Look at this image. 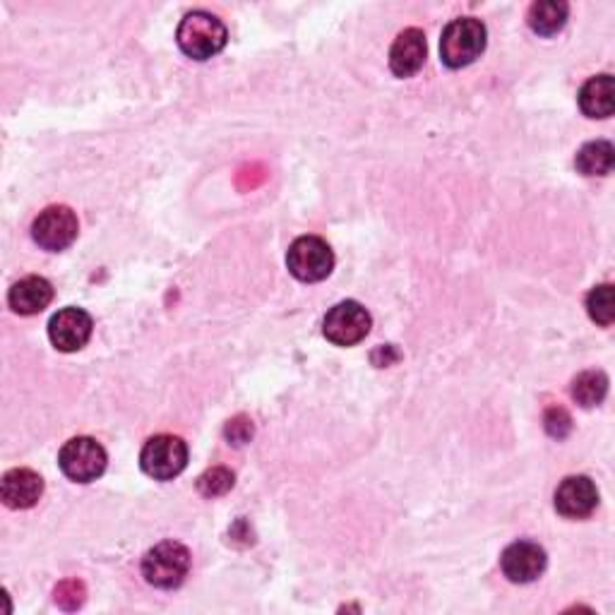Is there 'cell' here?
<instances>
[{
    "mask_svg": "<svg viewBox=\"0 0 615 615\" xmlns=\"http://www.w3.org/2000/svg\"><path fill=\"white\" fill-rule=\"evenodd\" d=\"M176 42L188 58L208 60L224 51L228 42V32L220 17L210 15L204 10H196L180 20Z\"/></svg>",
    "mask_w": 615,
    "mask_h": 615,
    "instance_id": "cell-1",
    "label": "cell"
},
{
    "mask_svg": "<svg viewBox=\"0 0 615 615\" xmlns=\"http://www.w3.org/2000/svg\"><path fill=\"white\" fill-rule=\"evenodd\" d=\"M486 24L476 17H460L452 20L442 32L440 39V58L442 63L460 70L472 66L474 60L486 51Z\"/></svg>",
    "mask_w": 615,
    "mask_h": 615,
    "instance_id": "cell-2",
    "label": "cell"
},
{
    "mask_svg": "<svg viewBox=\"0 0 615 615\" xmlns=\"http://www.w3.org/2000/svg\"><path fill=\"white\" fill-rule=\"evenodd\" d=\"M190 572V551L178 541H162L144 553L142 577L156 589H176Z\"/></svg>",
    "mask_w": 615,
    "mask_h": 615,
    "instance_id": "cell-3",
    "label": "cell"
},
{
    "mask_svg": "<svg viewBox=\"0 0 615 615\" xmlns=\"http://www.w3.org/2000/svg\"><path fill=\"white\" fill-rule=\"evenodd\" d=\"M286 268L298 282H322L334 270V252L328 240L318 236H300L286 252Z\"/></svg>",
    "mask_w": 615,
    "mask_h": 615,
    "instance_id": "cell-4",
    "label": "cell"
},
{
    "mask_svg": "<svg viewBox=\"0 0 615 615\" xmlns=\"http://www.w3.org/2000/svg\"><path fill=\"white\" fill-rule=\"evenodd\" d=\"M58 466L75 484H92L106 469V450L94 438H72L58 454Z\"/></svg>",
    "mask_w": 615,
    "mask_h": 615,
    "instance_id": "cell-5",
    "label": "cell"
},
{
    "mask_svg": "<svg viewBox=\"0 0 615 615\" xmlns=\"http://www.w3.org/2000/svg\"><path fill=\"white\" fill-rule=\"evenodd\" d=\"M188 464V445L178 436H154L140 452L142 472L154 481H172Z\"/></svg>",
    "mask_w": 615,
    "mask_h": 615,
    "instance_id": "cell-6",
    "label": "cell"
},
{
    "mask_svg": "<svg viewBox=\"0 0 615 615\" xmlns=\"http://www.w3.org/2000/svg\"><path fill=\"white\" fill-rule=\"evenodd\" d=\"M370 312L356 304V300H342L336 304L322 322V334L334 346H354L364 342L370 332Z\"/></svg>",
    "mask_w": 615,
    "mask_h": 615,
    "instance_id": "cell-7",
    "label": "cell"
},
{
    "mask_svg": "<svg viewBox=\"0 0 615 615\" xmlns=\"http://www.w3.org/2000/svg\"><path fill=\"white\" fill-rule=\"evenodd\" d=\"M80 224L78 216L66 204H54V208H46L39 216H36L32 224V236L36 244L44 250H66L72 246V240L78 238Z\"/></svg>",
    "mask_w": 615,
    "mask_h": 615,
    "instance_id": "cell-8",
    "label": "cell"
},
{
    "mask_svg": "<svg viewBox=\"0 0 615 615\" xmlns=\"http://www.w3.org/2000/svg\"><path fill=\"white\" fill-rule=\"evenodd\" d=\"M94 322L87 310L82 308H63L48 322V340L63 354L80 352L90 342Z\"/></svg>",
    "mask_w": 615,
    "mask_h": 615,
    "instance_id": "cell-9",
    "label": "cell"
},
{
    "mask_svg": "<svg viewBox=\"0 0 615 615\" xmlns=\"http://www.w3.org/2000/svg\"><path fill=\"white\" fill-rule=\"evenodd\" d=\"M546 563V551L534 544V541H517V544L505 548L500 568L510 582L529 584L544 575Z\"/></svg>",
    "mask_w": 615,
    "mask_h": 615,
    "instance_id": "cell-10",
    "label": "cell"
},
{
    "mask_svg": "<svg viewBox=\"0 0 615 615\" xmlns=\"http://www.w3.org/2000/svg\"><path fill=\"white\" fill-rule=\"evenodd\" d=\"M599 505V490L589 476H568L556 490V510L568 520H584Z\"/></svg>",
    "mask_w": 615,
    "mask_h": 615,
    "instance_id": "cell-11",
    "label": "cell"
},
{
    "mask_svg": "<svg viewBox=\"0 0 615 615\" xmlns=\"http://www.w3.org/2000/svg\"><path fill=\"white\" fill-rule=\"evenodd\" d=\"M44 493V478L32 469H12L0 484V498L10 510H29L39 502Z\"/></svg>",
    "mask_w": 615,
    "mask_h": 615,
    "instance_id": "cell-12",
    "label": "cell"
},
{
    "mask_svg": "<svg viewBox=\"0 0 615 615\" xmlns=\"http://www.w3.org/2000/svg\"><path fill=\"white\" fill-rule=\"evenodd\" d=\"M426 34L412 27L397 36L390 48V68L397 78H412L426 60Z\"/></svg>",
    "mask_w": 615,
    "mask_h": 615,
    "instance_id": "cell-13",
    "label": "cell"
},
{
    "mask_svg": "<svg viewBox=\"0 0 615 615\" xmlns=\"http://www.w3.org/2000/svg\"><path fill=\"white\" fill-rule=\"evenodd\" d=\"M54 300V286L44 276H24L17 284H12L8 294L10 308L17 316H36Z\"/></svg>",
    "mask_w": 615,
    "mask_h": 615,
    "instance_id": "cell-14",
    "label": "cell"
},
{
    "mask_svg": "<svg viewBox=\"0 0 615 615\" xmlns=\"http://www.w3.org/2000/svg\"><path fill=\"white\" fill-rule=\"evenodd\" d=\"M580 108L582 114L589 118H608L613 116L615 108V87L613 78L608 75H596L589 80L580 90Z\"/></svg>",
    "mask_w": 615,
    "mask_h": 615,
    "instance_id": "cell-15",
    "label": "cell"
},
{
    "mask_svg": "<svg viewBox=\"0 0 615 615\" xmlns=\"http://www.w3.org/2000/svg\"><path fill=\"white\" fill-rule=\"evenodd\" d=\"M570 5L560 3V0H541L529 8V27H532L541 36H553L558 34L565 22H568Z\"/></svg>",
    "mask_w": 615,
    "mask_h": 615,
    "instance_id": "cell-16",
    "label": "cell"
},
{
    "mask_svg": "<svg viewBox=\"0 0 615 615\" xmlns=\"http://www.w3.org/2000/svg\"><path fill=\"white\" fill-rule=\"evenodd\" d=\"M613 159H615L613 144L606 140H596V142L584 144V147L577 152L575 166H577V172L584 176H606V174H611Z\"/></svg>",
    "mask_w": 615,
    "mask_h": 615,
    "instance_id": "cell-17",
    "label": "cell"
},
{
    "mask_svg": "<svg viewBox=\"0 0 615 615\" xmlns=\"http://www.w3.org/2000/svg\"><path fill=\"white\" fill-rule=\"evenodd\" d=\"M608 394V378L601 370H584L572 380V400L584 409L599 406Z\"/></svg>",
    "mask_w": 615,
    "mask_h": 615,
    "instance_id": "cell-18",
    "label": "cell"
},
{
    "mask_svg": "<svg viewBox=\"0 0 615 615\" xmlns=\"http://www.w3.org/2000/svg\"><path fill=\"white\" fill-rule=\"evenodd\" d=\"M587 310L589 318L599 322L601 328H611L615 320V300H613V286L601 284L592 288V294L587 296Z\"/></svg>",
    "mask_w": 615,
    "mask_h": 615,
    "instance_id": "cell-19",
    "label": "cell"
},
{
    "mask_svg": "<svg viewBox=\"0 0 615 615\" xmlns=\"http://www.w3.org/2000/svg\"><path fill=\"white\" fill-rule=\"evenodd\" d=\"M234 488V474L224 466H214L198 478V490L204 498H220Z\"/></svg>",
    "mask_w": 615,
    "mask_h": 615,
    "instance_id": "cell-20",
    "label": "cell"
},
{
    "mask_svg": "<svg viewBox=\"0 0 615 615\" xmlns=\"http://www.w3.org/2000/svg\"><path fill=\"white\" fill-rule=\"evenodd\" d=\"M544 424H546L548 436L558 438V440H563V438L568 436V433L572 430V418H570V414L565 412V409H560V406L548 409Z\"/></svg>",
    "mask_w": 615,
    "mask_h": 615,
    "instance_id": "cell-21",
    "label": "cell"
},
{
    "mask_svg": "<svg viewBox=\"0 0 615 615\" xmlns=\"http://www.w3.org/2000/svg\"><path fill=\"white\" fill-rule=\"evenodd\" d=\"M226 438L234 445H246L252 438V421L246 416H238L234 421H228L226 426Z\"/></svg>",
    "mask_w": 615,
    "mask_h": 615,
    "instance_id": "cell-22",
    "label": "cell"
}]
</instances>
